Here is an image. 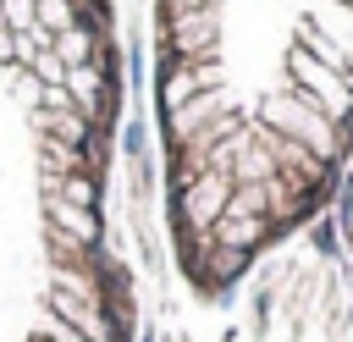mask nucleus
I'll use <instances>...</instances> for the list:
<instances>
[{"label":"nucleus","mask_w":353,"mask_h":342,"mask_svg":"<svg viewBox=\"0 0 353 342\" xmlns=\"http://www.w3.org/2000/svg\"><path fill=\"white\" fill-rule=\"evenodd\" d=\"M165 237L199 298L320 215L353 160V0H149Z\"/></svg>","instance_id":"obj_1"},{"label":"nucleus","mask_w":353,"mask_h":342,"mask_svg":"<svg viewBox=\"0 0 353 342\" xmlns=\"http://www.w3.org/2000/svg\"><path fill=\"white\" fill-rule=\"evenodd\" d=\"M116 0H0V342H138Z\"/></svg>","instance_id":"obj_2"}]
</instances>
